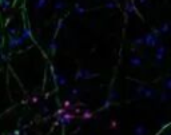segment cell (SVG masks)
<instances>
[{"label": "cell", "instance_id": "1", "mask_svg": "<svg viewBox=\"0 0 171 135\" xmlns=\"http://www.w3.org/2000/svg\"><path fill=\"white\" fill-rule=\"evenodd\" d=\"M96 74H92V72H90L88 70H84V68H80L78 72L75 74V78L78 80H83V79H90V78H92V76H95Z\"/></svg>", "mask_w": 171, "mask_h": 135}, {"label": "cell", "instance_id": "2", "mask_svg": "<svg viewBox=\"0 0 171 135\" xmlns=\"http://www.w3.org/2000/svg\"><path fill=\"white\" fill-rule=\"evenodd\" d=\"M165 54H166V47L165 46H159L156 50V55H155V59H156V64H159L163 62L165 59Z\"/></svg>", "mask_w": 171, "mask_h": 135}, {"label": "cell", "instance_id": "3", "mask_svg": "<svg viewBox=\"0 0 171 135\" xmlns=\"http://www.w3.org/2000/svg\"><path fill=\"white\" fill-rule=\"evenodd\" d=\"M23 43H24V39L22 36H11V39H10V47L11 48H16Z\"/></svg>", "mask_w": 171, "mask_h": 135}, {"label": "cell", "instance_id": "4", "mask_svg": "<svg viewBox=\"0 0 171 135\" xmlns=\"http://www.w3.org/2000/svg\"><path fill=\"white\" fill-rule=\"evenodd\" d=\"M147 134H148V131L143 124H138L136 127L134 129V135H147Z\"/></svg>", "mask_w": 171, "mask_h": 135}, {"label": "cell", "instance_id": "5", "mask_svg": "<svg viewBox=\"0 0 171 135\" xmlns=\"http://www.w3.org/2000/svg\"><path fill=\"white\" fill-rule=\"evenodd\" d=\"M128 63H130V66H132V67H139L142 64V59H140V56H131Z\"/></svg>", "mask_w": 171, "mask_h": 135}, {"label": "cell", "instance_id": "6", "mask_svg": "<svg viewBox=\"0 0 171 135\" xmlns=\"http://www.w3.org/2000/svg\"><path fill=\"white\" fill-rule=\"evenodd\" d=\"M47 3H48V0H36L34 7H35V10H42V8L47 6Z\"/></svg>", "mask_w": 171, "mask_h": 135}, {"label": "cell", "instance_id": "7", "mask_svg": "<svg viewBox=\"0 0 171 135\" xmlns=\"http://www.w3.org/2000/svg\"><path fill=\"white\" fill-rule=\"evenodd\" d=\"M67 7V4L64 0H56L55 4H54V8L56 11H59V10H63V8H66Z\"/></svg>", "mask_w": 171, "mask_h": 135}, {"label": "cell", "instance_id": "8", "mask_svg": "<svg viewBox=\"0 0 171 135\" xmlns=\"http://www.w3.org/2000/svg\"><path fill=\"white\" fill-rule=\"evenodd\" d=\"M56 79H58V83L60 86H66L67 84V78L64 75H58V76H56Z\"/></svg>", "mask_w": 171, "mask_h": 135}, {"label": "cell", "instance_id": "9", "mask_svg": "<svg viewBox=\"0 0 171 135\" xmlns=\"http://www.w3.org/2000/svg\"><path fill=\"white\" fill-rule=\"evenodd\" d=\"M0 6L3 7V10H4V11H7L8 8L11 7V2H10V0H3V2H2V4H0Z\"/></svg>", "mask_w": 171, "mask_h": 135}, {"label": "cell", "instance_id": "10", "mask_svg": "<svg viewBox=\"0 0 171 135\" xmlns=\"http://www.w3.org/2000/svg\"><path fill=\"white\" fill-rule=\"evenodd\" d=\"M56 48H58V44H56V42H51L50 43V54H55Z\"/></svg>", "mask_w": 171, "mask_h": 135}, {"label": "cell", "instance_id": "11", "mask_svg": "<svg viewBox=\"0 0 171 135\" xmlns=\"http://www.w3.org/2000/svg\"><path fill=\"white\" fill-rule=\"evenodd\" d=\"M106 7H107V8H114V7H116V4L114 2H110L108 4H106Z\"/></svg>", "mask_w": 171, "mask_h": 135}, {"label": "cell", "instance_id": "12", "mask_svg": "<svg viewBox=\"0 0 171 135\" xmlns=\"http://www.w3.org/2000/svg\"><path fill=\"white\" fill-rule=\"evenodd\" d=\"M140 3H142V4H143V6H146V7H148V6H150L148 0H140Z\"/></svg>", "mask_w": 171, "mask_h": 135}, {"label": "cell", "instance_id": "13", "mask_svg": "<svg viewBox=\"0 0 171 135\" xmlns=\"http://www.w3.org/2000/svg\"><path fill=\"white\" fill-rule=\"evenodd\" d=\"M161 98L163 99V102H166V99H169V95L167 94H163V95H161Z\"/></svg>", "mask_w": 171, "mask_h": 135}]
</instances>
